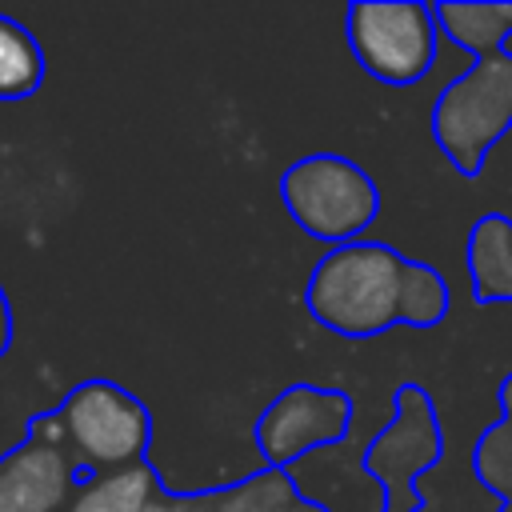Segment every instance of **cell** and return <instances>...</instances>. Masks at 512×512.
Listing matches in <instances>:
<instances>
[{
  "instance_id": "cell-1",
  "label": "cell",
  "mask_w": 512,
  "mask_h": 512,
  "mask_svg": "<svg viewBox=\"0 0 512 512\" xmlns=\"http://www.w3.org/2000/svg\"><path fill=\"white\" fill-rule=\"evenodd\" d=\"M308 316L344 336L372 340L392 328H436L452 308L440 268L404 256L384 240H352L328 248L304 284Z\"/></svg>"
},
{
  "instance_id": "cell-2",
  "label": "cell",
  "mask_w": 512,
  "mask_h": 512,
  "mask_svg": "<svg viewBox=\"0 0 512 512\" xmlns=\"http://www.w3.org/2000/svg\"><path fill=\"white\" fill-rule=\"evenodd\" d=\"M24 432H36L60 444L88 476V472H116L148 460L152 416L128 388H120L116 380L92 376V380H80L56 408L36 412Z\"/></svg>"
},
{
  "instance_id": "cell-3",
  "label": "cell",
  "mask_w": 512,
  "mask_h": 512,
  "mask_svg": "<svg viewBox=\"0 0 512 512\" xmlns=\"http://www.w3.org/2000/svg\"><path fill=\"white\" fill-rule=\"evenodd\" d=\"M432 140L456 176L476 180L488 152L512 132V48L472 60L432 100Z\"/></svg>"
},
{
  "instance_id": "cell-4",
  "label": "cell",
  "mask_w": 512,
  "mask_h": 512,
  "mask_svg": "<svg viewBox=\"0 0 512 512\" xmlns=\"http://www.w3.org/2000/svg\"><path fill=\"white\" fill-rule=\"evenodd\" d=\"M288 216L328 248L364 240L380 216V184L340 152H308L280 176Z\"/></svg>"
},
{
  "instance_id": "cell-5",
  "label": "cell",
  "mask_w": 512,
  "mask_h": 512,
  "mask_svg": "<svg viewBox=\"0 0 512 512\" xmlns=\"http://www.w3.org/2000/svg\"><path fill=\"white\" fill-rule=\"evenodd\" d=\"M344 40L356 64L392 88L420 84L440 52V24L424 0H352Z\"/></svg>"
},
{
  "instance_id": "cell-6",
  "label": "cell",
  "mask_w": 512,
  "mask_h": 512,
  "mask_svg": "<svg viewBox=\"0 0 512 512\" xmlns=\"http://www.w3.org/2000/svg\"><path fill=\"white\" fill-rule=\"evenodd\" d=\"M444 460V428L424 384H396L392 420L368 440L360 468L380 484V512H424L420 476Z\"/></svg>"
},
{
  "instance_id": "cell-7",
  "label": "cell",
  "mask_w": 512,
  "mask_h": 512,
  "mask_svg": "<svg viewBox=\"0 0 512 512\" xmlns=\"http://www.w3.org/2000/svg\"><path fill=\"white\" fill-rule=\"evenodd\" d=\"M352 416H356V404L348 392L320 388V384H288L264 404L252 428L264 468L288 472L308 452L324 444H340L352 428Z\"/></svg>"
},
{
  "instance_id": "cell-8",
  "label": "cell",
  "mask_w": 512,
  "mask_h": 512,
  "mask_svg": "<svg viewBox=\"0 0 512 512\" xmlns=\"http://www.w3.org/2000/svg\"><path fill=\"white\" fill-rule=\"evenodd\" d=\"M80 476V464L60 444L24 432L0 456V512H64Z\"/></svg>"
},
{
  "instance_id": "cell-9",
  "label": "cell",
  "mask_w": 512,
  "mask_h": 512,
  "mask_svg": "<svg viewBox=\"0 0 512 512\" xmlns=\"http://www.w3.org/2000/svg\"><path fill=\"white\" fill-rule=\"evenodd\" d=\"M148 512H332L320 500H308L292 472L284 468H260L236 484L224 488H200V492H172L168 484L156 492Z\"/></svg>"
},
{
  "instance_id": "cell-10",
  "label": "cell",
  "mask_w": 512,
  "mask_h": 512,
  "mask_svg": "<svg viewBox=\"0 0 512 512\" xmlns=\"http://www.w3.org/2000/svg\"><path fill=\"white\" fill-rule=\"evenodd\" d=\"M464 264L472 280V300L480 308L488 304H512V216L508 212H484L468 228Z\"/></svg>"
},
{
  "instance_id": "cell-11",
  "label": "cell",
  "mask_w": 512,
  "mask_h": 512,
  "mask_svg": "<svg viewBox=\"0 0 512 512\" xmlns=\"http://www.w3.org/2000/svg\"><path fill=\"white\" fill-rule=\"evenodd\" d=\"M164 480L148 460L116 468V472H88L80 476L64 512H148Z\"/></svg>"
},
{
  "instance_id": "cell-12",
  "label": "cell",
  "mask_w": 512,
  "mask_h": 512,
  "mask_svg": "<svg viewBox=\"0 0 512 512\" xmlns=\"http://www.w3.org/2000/svg\"><path fill=\"white\" fill-rule=\"evenodd\" d=\"M440 36H448L456 48L472 52V60L504 52L512 36V4H464V0H440L432 4Z\"/></svg>"
},
{
  "instance_id": "cell-13",
  "label": "cell",
  "mask_w": 512,
  "mask_h": 512,
  "mask_svg": "<svg viewBox=\"0 0 512 512\" xmlns=\"http://www.w3.org/2000/svg\"><path fill=\"white\" fill-rule=\"evenodd\" d=\"M44 72H48V60L40 40L20 20L0 12V100L12 104V100L36 96L44 84Z\"/></svg>"
},
{
  "instance_id": "cell-14",
  "label": "cell",
  "mask_w": 512,
  "mask_h": 512,
  "mask_svg": "<svg viewBox=\"0 0 512 512\" xmlns=\"http://www.w3.org/2000/svg\"><path fill=\"white\" fill-rule=\"evenodd\" d=\"M472 472L484 492H492L500 504L512 500V424L492 420L476 444H472Z\"/></svg>"
},
{
  "instance_id": "cell-15",
  "label": "cell",
  "mask_w": 512,
  "mask_h": 512,
  "mask_svg": "<svg viewBox=\"0 0 512 512\" xmlns=\"http://www.w3.org/2000/svg\"><path fill=\"white\" fill-rule=\"evenodd\" d=\"M12 348V304H8V292L0 288V360L8 356Z\"/></svg>"
},
{
  "instance_id": "cell-16",
  "label": "cell",
  "mask_w": 512,
  "mask_h": 512,
  "mask_svg": "<svg viewBox=\"0 0 512 512\" xmlns=\"http://www.w3.org/2000/svg\"><path fill=\"white\" fill-rule=\"evenodd\" d=\"M496 404H500V420L512 424V372L500 380V388H496Z\"/></svg>"
},
{
  "instance_id": "cell-17",
  "label": "cell",
  "mask_w": 512,
  "mask_h": 512,
  "mask_svg": "<svg viewBox=\"0 0 512 512\" xmlns=\"http://www.w3.org/2000/svg\"><path fill=\"white\" fill-rule=\"evenodd\" d=\"M496 512H512V500H508V504H500V508H496Z\"/></svg>"
}]
</instances>
